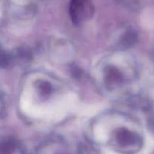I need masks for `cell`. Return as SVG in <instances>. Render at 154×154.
<instances>
[{"instance_id": "1", "label": "cell", "mask_w": 154, "mask_h": 154, "mask_svg": "<svg viewBox=\"0 0 154 154\" xmlns=\"http://www.w3.org/2000/svg\"><path fill=\"white\" fill-rule=\"evenodd\" d=\"M94 10V5L91 0H71L69 14L75 25H81L91 19Z\"/></svg>"}, {"instance_id": "2", "label": "cell", "mask_w": 154, "mask_h": 154, "mask_svg": "<svg viewBox=\"0 0 154 154\" xmlns=\"http://www.w3.org/2000/svg\"><path fill=\"white\" fill-rule=\"evenodd\" d=\"M115 141L123 148H138L142 142L138 134L123 128L116 132Z\"/></svg>"}, {"instance_id": "3", "label": "cell", "mask_w": 154, "mask_h": 154, "mask_svg": "<svg viewBox=\"0 0 154 154\" xmlns=\"http://www.w3.org/2000/svg\"><path fill=\"white\" fill-rule=\"evenodd\" d=\"M105 79L108 85H118L123 81V75L117 68L108 66L105 71Z\"/></svg>"}, {"instance_id": "4", "label": "cell", "mask_w": 154, "mask_h": 154, "mask_svg": "<svg viewBox=\"0 0 154 154\" xmlns=\"http://www.w3.org/2000/svg\"><path fill=\"white\" fill-rule=\"evenodd\" d=\"M138 40L137 32L132 29L126 30L120 38L119 45L121 48H128L133 46Z\"/></svg>"}, {"instance_id": "5", "label": "cell", "mask_w": 154, "mask_h": 154, "mask_svg": "<svg viewBox=\"0 0 154 154\" xmlns=\"http://www.w3.org/2000/svg\"><path fill=\"white\" fill-rule=\"evenodd\" d=\"M1 149V152L2 153H12L19 149H21V147L14 140L7 139L2 142Z\"/></svg>"}, {"instance_id": "6", "label": "cell", "mask_w": 154, "mask_h": 154, "mask_svg": "<svg viewBox=\"0 0 154 154\" xmlns=\"http://www.w3.org/2000/svg\"><path fill=\"white\" fill-rule=\"evenodd\" d=\"M14 57L11 54H9L2 51L1 54V66L2 68H8L12 64Z\"/></svg>"}, {"instance_id": "7", "label": "cell", "mask_w": 154, "mask_h": 154, "mask_svg": "<svg viewBox=\"0 0 154 154\" xmlns=\"http://www.w3.org/2000/svg\"><path fill=\"white\" fill-rule=\"evenodd\" d=\"M38 88L39 89L41 93H42L43 96L48 95L51 91V84H50L48 82H47V81H42V82H41L40 84H38Z\"/></svg>"}]
</instances>
